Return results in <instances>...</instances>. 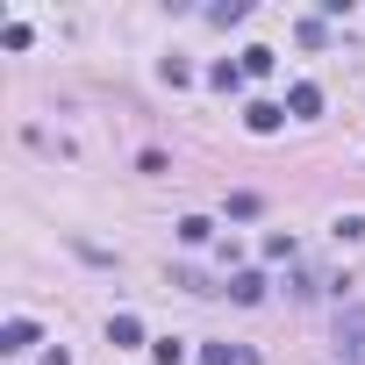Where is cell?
<instances>
[{
	"mask_svg": "<svg viewBox=\"0 0 365 365\" xmlns=\"http://www.w3.org/2000/svg\"><path fill=\"white\" fill-rule=\"evenodd\" d=\"M336 351H344V365H365V308H344V322H336Z\"/></svg>",
	"mask_w": 365,
	"mask_h": 365,
	"instance_id": "cell-1",
	"label": "cell"
},
{
	"mask_svg": "<svg viewBox=\"0 0 365 365\" xmlns=\"http://www.w3.org/2000/svg\"><path fill=\"white\" fill-rule=\"evenodd\" d=\"M244 122H251L258 136H272V129L287 122V108H272V101H251V108H244Z\"/></svg>",
	"mask_w": 365,
	"mask_h": 365,
	"instance_id": "cell-2",
	"label": "cell"
},
{
	"mask_svg": "<svg viewBox=\"0 0 365 365\" xmlns=\"http://www.w3.org/2000/svg\"><path fill=\"white\" fill-rule=\"evenodd\" d=\"M29 344H36V322L29 315H15L8 329H0V351H29Z\"/></svg>",
	"mask_w": 365,
	"mask_h": 365,
	"instance_id": "cell-3",
	"label": "cell"
},
{
	"mask_svg": "<svg viewBox=\"0 0 365 365\" xmlns=\"http://www.w3.org/2000/svg\"><path fill=\"white\" fill-rule=\"evenodd\" d=\"M108 344H115V351L143 344V322H136V315H115V322H108Z\"/></svg>",
	"mask_w": 365,
	"mask_h": 365,
	"instance_id": "cell-4",
	"label": "cell"
},
{
	"mask_svg": "<svg viewBox=\"0 0 365 365\" xmlns=\"http://www.w3.org/2000/svg\"><path fill=\"white\" fill-rule=\"evenodd\" d=\"M208 365H258L251 344H208Z\"/></svg>",
	"mask_w": 365,
	"mask_h": 365,
	"instance_id": "cell-5",
	"label": "cell"
},
{
	"mask_svg": "<svg viewBox=\"0 0 365 365\" xmlns=\"http://www.w3.org/2000/svg\"><path fill=\"white\" fill-rule=\"evenodd\" d=\"M315 108H322V86H308V79H301V86L287 93V115H315Z\"/></svg>",
	"mask_w": 365,
	"mask_h": 365,
	"instance_id": "cell-6",
	"label": "cell"
},
{
	"mask_svg": "<svg viewBox=\"0 0 365 365\" xmlns=\"http://www.w3.org/2000/svg\"><path fill=\"white\" fill-rule=\"evenodd\" d=\"M230 301H244V308L265 301V279H258V272H237V279H230Z\"/></svg>",
	"mask_w": 365,
	"mask_h": 365,
	"instance_id": "cell-7",
	"label": "cell"
},
{
	"mask_svg": "<svg viewBox=\"0 0 365 365\" xmlns=\"http://www.w3.org/2000/svg\"><path fill=\"white\" fill-rule=\"evenodd\" d=\"M208 237H215L208 215H179V244H208Z\"/></svg>",
	"mask_w": 365,
	"mask_h": 365,
	"instance_id": "cell-8",
	"label": "cell"
},
{
	"mask_svg": "<svg viewBox=\"0 0 365 365\" xmlns=\"http://www.w3.org/2000/svg\"><path fill=\"white\" fill-rule=\"evenodd\" d=\"M244 15H251L244 0H222V8H208V22H222V29H230V22H244Z\"/></svg>",
	"mask_w": 365,
	"mask_h": 365,
	"instance_id": "cell-9",
	"label": "cell"
},
{
	"mask_svg": "<svg viewBox=\"0 0 365 365\" xmlns=\"http://www.w3.org/2000/svg\"><path fill=\"white\" fill-rule=\"evenodd\" d=\"M258 208H265V201H258V194H230V215H237V222H251V215H258Z\"/></svg>",
	"mask_w": 365,
	"mask_h": 365,
	"instance_id": "cell-10",
	"label": "cell"
},
{
	"mask_svg": "<svg viewBox=\"0 0 365 365\" xmlns=\"http://www.w3.org/2000/svg\"><path fill=\"white\" fill-rule=\"evenodd\" d=\"M158 351V365H179V358H187V344H179V336H165V344H150Z\"/></svg>",
	"mask_w": 365,
	"mask_h": 365,
	"instance_id": "cell-11",
	"label": "cell"
},
{
	"mask_svg": "<svg viewBox=\"0 0 365 365\" xmlns=\"http://www.w3.org/2000/svg\"><path fill=\"white\" fill-rule=\"evenodd\" d=\"M43 365H72V358H65V351H51V358H43Z\"/></svg>",
	"mask_w": 365,
	"mask_h": 365,
	"instance_id": "cell-12",
	"label": "cell"
}]
</instances>
